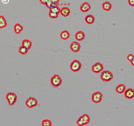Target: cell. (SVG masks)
I'll return each mask as SVG.
<instances>
[{
  "label": "cell",
  "instance_id": "1",
  "mask_svg": "<svg viewBox=\"0 0 134 126\" xmlns=\"http://www.w3.org/2000/svg\"><path fill=\"white\" fill-rule=\"evenodd\" d=\"M90 119L87 114H84L80 117L77 121V124L80 126H84L88 124L90 122Z\"/></svg>",
  "mask_w": 134,
  "mask_h": 126
},
{
  "label": "cell",
  "instance_id": "30",
  "mask_svg": "<svg viewBox=\"0 0 134 126\" xmlns=\"http://www.w3.org/2000/svg\"><path fill=\"white\" fill-rule=\"evenodd\" d=\"M131 64H132L133 66H134V59L131 62Z\"/></svg>",
  "mask_w": 134,
  "mask_h": 126
},
{
  "label": "cell",
  "instance_id": "20",
  "mask_svg": "<svg viewBox=\"0 0 134 126\" xmlns=\"http://www.w3.org/2000/svg\"><path fill=\"white\" fill-rule=\"evenodd\" d=\"M7 25L6 20L3 16L0 17V28H3L5 27Z\"/></svg>",
  "mask_w": 134,
  "mask_h": 126
},
{
  "label": "cell",
  "instance_id": "28",
  "mask_svg": "<svg viewBox=\"0 0 134 126\" xmlns=\"http://www.w3.org/2000/svg\"><path fill=\"white\" fill-rule=\"evenodd\" d=\"M10 0H2V2L4 4H7L9 3Z\"/></svg>",
  "mask_w": 134,
  "mask_h": 126
},
{
  "label": "cell",
  "instance_id": "22",
  "mask_svg": "<svg viewBox=\"0 0 134 126\" xmlns=\"http://www.w3.org/2000/svg\"><path fill=\"white\" fill-rule=\"evenodd\" d=\"M49 11H51L52 12H54V13H55L59 14V13H60L61 10H60V8L58 6V5H54V6L50 7L49 8Z\"/></svg>",
  "mask_w": 134,
  "mask_h": 126
},
{
  "label": "cell",
  "instance_id": "18",
  "mask_svg": "<svg viewBox=\"0 0 134 126\" xmlns=\"http://www.w3.org/2000/svg\"><path fill=\"white\" fill-rule=\"evenodd\" d=\"M103 9L106 11H109L111 10L112 8V5L110 3L108 2H105L102 4Z\"/></svg>",
  "mask_w": 134,
  "mask_h": 126
},
{
  "label": "cell",
  "instance_id": "21",
  "mask_svg": "<svg viewBox=\"0 0 134 126\" xmlns=\"http://www.w3.org/2000/svg\"><path fill=\"white\" fill-rule=\"evenodd\" d=\"M32 45V43L29 40H24L22 42V45L26 47L27 48H28V49H29L31 47Z\"/></svg>",
  "mask_w": 134,
  "mask_h": 126
},
{
  "label": "cell",
  "instance_id": "27",
  "mask_svg": "<svg viewBox=\"0 0 134 126\" xmlns=\"http://www.w3.org/2000/svg\"><path fill=\"white\" fill-rule=\"evenodd\" d=\"M128 2L130 6L134 7V0H128Z\"/></svg>",
  "mask_w": 134,
  "mask_h": 126
},
{
  "label": "cell",
  "instance_id": "23",
  "mask_svg": "<svg viewBox=\"0 0 134 126\" xmlns=\"http://www.w3.org/2000/svg\"><path fill=\"white\" fill-rule=\"evenodd\" d=\"M28 50H29L28 48H27L26 47L22 45L19 47V51L22 55H25L28 52Z\"/></svg>",
  "mask_w": 134,
  "mask_h": 126
},
{
  "label": "cell",
  "instance_id": "5",
  "mask_svg": "<svg viewBox=\"0 0 134 126\" xmlns=\"http://www.w3.org/2000/svg\"><path fill=\"white\" fill-rule=\"evenodd\" d=\"M50 82L52 86L55 87H58L62 83V79L58 75L55 74L51 78Z\"/></svg>",
  "mask_w": 134,
  "mask_h": 126
},
{
  "label": "cell",
  "instance_id": "12",
  "mask_svg": "<svg viewBox=\"0 0 134 126\" xmlns=\"http://www.w3.org/2000/svg\"><path fill=\"white\" fill-rule=\"evenodd\" d=\"M91 9V6L87 2H84L80 7V10L82 12H87Z\"/></svg>",
  "mask_w": 134,
  "mask_h": 126
},
{
  "label": "cell",
  "instance_id": "26",
  "mask_svg": "<svg viewBox=\"0 0 134 126\" xmlns=\"http://www.w3.org/2000/svg\"><path fill=\"white\" fill-rule=\"evenodd\" d=\"M134 56L133 54H129L128 56L127 57V59L128 61H129L130 62L134 59Z\"/></svg>",
  "mask_w": 134,
  "mask_h": 126
},
{
  "label": "cell",
  "instance_id": "29",
  "mask_svg": "<svg viewBox=\"0 0 134 126\" xmlns=\"http://www.w3.org/2000/svg\"><path fill=\"white\" fill-rule=\"evenodd\" d=\"M47 1V0H40L41 3L42 4L45 5V4H46Z\"/></svg>",
  "mask_w": 134,
  "mask_h": 126
},
{
  "label": "cell",
  "instance_id": "13",
  "mask_svg": "<svg viewBox=\"0 0 134 126\" xmlns=\"http://www.w3.org/2000/svg\"><path fill=\"white\" fill-rule=\"evenodd\" d=\"M85 34L82 31H79L77 32L75 35V38L78 41H81L85 39Z\"/></svg>",
  "mask_w": 134,
  "mask_h": 126
},
{
  "label": "cell",
  "instance_id": "8",
  "mask_svg": "<svg viewBox=\"0 0 134 126\" xmlns=\"http://www.w3.org/2000/svg\"><path fill=\"white\" fill-rule=\"evenodd\" d=\"M103 70V65L99 62L95 63L92 67V70L94 73H99Z\"/></svg>",
  "mask_w": 134,
  "mask_h": 126
},
{
  "label": "cell",
  "instance_id": "3",
  "mask_svg": "<svg viewBox=\"0 0 134 126\" xmlns=\"http://www.w3.org/2000/svg\"><path fill=\"white\" fill-rule=\"evenodd\" d=\"M82 67V64L80 61L77 60H74L70 65V69L74 72H77L80 70Z\"/></svg>",
  "mask_w": 134,
  "mask_h": 126
},
{
  "label": "cell",
  "instance_id": "6",
  "mask_svg": "<svg viewBox=\"0 0 134 126\" xmlns=\"http://www.w3.org/2000/svg\"><path fill=\"white\" fill-rule=\"evenodd\" d=\"M38 104V101L34 97H30L26 101V105L29 108H32L37 106Z\"/></svg>",
  "mask_w": 134,
  "mask_h": 126
},
{
  "label": "cell",
  "instance_id": "10",
  "mask_svg": "<svg viewBox=\"0 0 134 126\" xmlns=\"http://www.w3.org/2000/svg\"><path fill=\"white\" fill-rule=\"evenodd\" d=\"M125 97L129 99H132L134 97V90L132 88H129L125 91Z\"/></svg>",
  "mask_w": 134,
  "mask_h": 126
},
{
  "label": "cell",
  "instance_id": "2",
  "mask_svg": "<svg viewBox=\"0 0 134 126\" xmlns=\"http://www.w3.org/2000/svg\"><path fill=\"white\" fill-rule=\"evenodd\" d=\"M113 78V74L109 71H104L101 75V79L104 82H108L111 80Z\"/></svg>",
  "mask_w": 134,
  "mask_h": 126
},
{
  "label": "cell",
  "instance_id": "14",
  "mask_svg": "<svg viewBox=\"0 0 134 126\" xmlns=\"http://www.w3.org/2000/svg\"><path fill=\"white\" fill-rule=\"evenodd\" d=\"M59 1L60 0H47L46 3L45 4V6L47 8H50V7L58 4Z\"/></svg>",
  "mask_w": 134,
  "mask_h": 126
},
{
  "label": "cell",
  "instance_id": "24",
  "mask_svg": "<svg viewBox=\"0 0 134 126\" xmlns=\"http://www.w3.org/2000/svg\"><path fill=\"white\" fill-rule=\"evenodd\" d=\"M42 126H52L51 122L50 120H44L43 121Z\"/></svg>",
  "mask_w": 134,
  "mask_h": 126
},
{
  "label": "cell",
  "instance_id": "4",
  "mask_svg": "<svg viewBox=\"0 0 134 126\" xmlns=\"http://www.w3.org/2000/svg\"><path fill=\"white\" fill-rule=\"evenodd\" d=\"M6 99H7L9 105H13L16 103L17 100V96L14 93L9 92L6 95Z\"/></svg>",
  "mask_w": 134,
  "mask_h": 126
},
{
  "label": "cell",
  "instance_id": "17",
  "mask_svg": "<svg viewBox=\"0 0 134 126\" xmlns=\"http://www.w3.org/2000/svg\"><path fill=\"white\" fill-rule=\"evenodd\" d=\"M60 37L62 40H67L70 38V34L67 30H64L61 32Z\"/></svg>",
  "mask_w": 134,
  "mask_h": 126
},
{
  "label": "cell",
  "instance_id": "15",
  "mask_svg": "<svg viewBox=\"0 0 134 126\" xmlns=\"http://www.w3.org/2000/svg\"><path fill=\"white\" fill-rule=\"evenodd\" d=\"M85 22L88 24H92L95 21V18L92 15H88L85 18Z\"/></svg>",
  "mask_w": 134,
  "mask_h": 126
},
{
  "label": "cell",
  "instance_id": "16",
  "mask_svg": "<svg viewBox=\"0 0 134 126\" xmlns=\"http://www.w3.org/2000/svg\"><path fill=\"white\" fill-rule=\"evenodd\" d=\"M126 89V87L124 84H120L116 87V91L120 94H122L125 92Z\"/></svg>",
  "mask_w": 134,
  "mask_h": 126
},
{
  "label": "cell",
  "instance_id": "7",
  "mask_svg": "<svg viewBox=\"0 0 134 126\" xmlns=\"http://www.w3.org/2000/svg\"><path fill=\"white\" fill-rule=\"evenodd\" d=\"M103 95L99 91L96 92L94 93L92 95V100L93 102L98 103H99L102 100V98Z\"/></svg>",
  "mask_w": 134,
  "mask_h": 126
},
{
  "label": "cell",
  "instance_id": "25",
  "mask_svg": "<svg viewBox=\"0 0 134 126\" xmlns=\"http://www.w3.org/2000/svg\"><path fill=\"white\" fill-rule=\"evenodd\" d=\"M48 15H49V16L51 18H53V19L57 18L58 17V16H59V14H56L55 13L52 12L51 11H49Z\"/></svg>",
  "mask_w": 134,
  "mask_h": 126
},
{
  "label": "cell",
  "instance_id": "19",
  "mask_svg": "<svg viewBox=\"0 0 134 126\" xmlns=\"http://www.w3.org/2000/svg\"><path fill=\"white\" fill-rule=\"evenodd\" d=\"M23 30V27L19 23H17L14 26V30L16 34H19Z\"/></svg>",
  "mask_w": 134,
  "mask_h": 126
},
{
  "label": "cell",
  "instance_id": "11",
  "mask_svg": "<svg viewBox=\"0 0 134 126\" xmlns=\"http://www.w3.org/2000/svg\"><path fill=\"white\" fill-rule=\"evenodd\" d=\"M60 13L63 16L66 17L70 15L71 13V11L70 9L68 7H63L61 9Z\"/></svg>",
  "mask_w": 134,
  "mask_h": 126
},
{
  "label": "cell",
  "instance_id": "9",
  "mask_svg": "<svg viewBox=\"0 0 134 126\" xmlns=\"http://www.w3.org/2000/svg\"><path fill=\"white\" fill-rule=\"evenodd\" d=\"M70 48L73 52H77L80 50L81 48V45L78 42H74L71 44Z\"/></svg>",
  "mask_w": 134,
  "mask_h": 126
}]
</instances>
